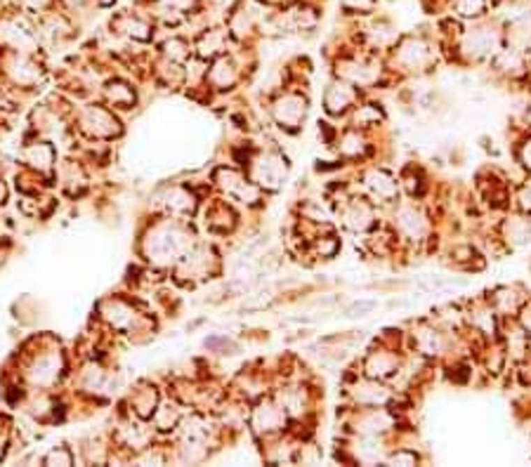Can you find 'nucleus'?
I'll return each instance as SVG.
<instances>
[{"instance_id":"nucleus-3","label":"nucleus","mask_w":531,"mask_h":467,"mask_svg":"<svg viewBox=\"0 0 531 467\" xmlns=\"http://www.w3.org/2000/svg\"><path fill=\"white\" fill-rule=\"evenodd\" d=\"M522 323H524V331H527V335H531V304H529V307H524Z\"/></svg>"},{"instance_id":"nucleus-1","label":"nucleus","mask_w":531,"mask_h":467,"mask_svg":"<svg viewBox=\"0 0 531 467\" xmlns=\"http://www.w3.org/2000/svg\"><path fill=\"white\" fill-rule=\"evenodd\" d=\"M484 8V0H456V10L460 12V15L470 17V15H479Z\"/></svg>"},{"instance_id":"nucleus-5","label":"nucleus","mask_w":531,"mask_h":467,"mask_svg":"<svg viewBox=\"0 0 531 467\" xmlns=\"http://www.w3.org/2000/svg\"><path fill=\"white\" fill-rule=\"evenodd\" d=\"M347 5H354V8H359V5H368L371 0H345Z\"/></svg>"},{"instance_id":"nucleus-4","label":"nucleus","mask_w":531,"mask_h":467,"mask_svg":"<svg viewBox=\"0 0 531 467\" xmlns=\"http://www.w3.org/2000/svg\"><path fill=\"white\" fill-rule=\"evenodd\" d=\"M524 165L531 170V140L527 142V147H524Z\"/></svg>"},{"instance_id":"nucleus-2","label":"nucleus","mask_w":531,"mask_h":467,"mask_svg":"<svg viewBox=\"0 0 531 467\" xmlns=\"http://www.w3.org/2000/svg\"><path fill=\"white\" fill-rule=\"evenodd\" d=\"M376 307H378V302H373V300H359L347 309V316H366L368 311H373Z\"/></svg>"}]
</instances>
